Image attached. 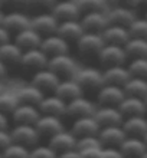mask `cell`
<instances>
[{
  "label": "cell",
  "instance_id": "obj_1",
  "mask_svg": "<svg viewBox=\"0 0 147 158\" xmlns=\"http://www.w3.org/2000/svg\"><path fill=\"white\" fill-rule=\"evenodd\" d=\"M76 52L81 58H98L100 52L105 46V40L101 33H94V32H85L75 43Z\"/></svg>",
  "mask_w": 147,
  "mask_h": 158
},
{
  "label": "cell",
  "instance_id": "obj_2",
  "mask_svg": "<svg viewBox=\"0 0 147 158\" xmlns=\"http://www.w3.org/2000/svg\"><path fill=\"white\" fill-rule=\"evenodd\" d=\"M48 68L50 71H54L58 76H61V79H67L75 78L76 72L80 69V65L71 53H62L56 55V56H50Z\"/></svg>",
  "mask_w": 147,
  "mask_h": 158
},
{
  "label": "cell",
  "instance_id": "obj_3",
  "mask_svg": "<svg viewBox=\"0 0 147 158\" xmlns=\"http://www.w3.org/2000/svg\"><path fill=\"white\" fill-rule=\"evenodd\" d=\"M76 82L81 85L84 92H95L97 94L102 85H104V75L102 69L95 66H84L80 68L75 75Z\"/></svg>",
  "mask_w": 147,
  "mask_h": 158
},
{
  "label": "cell",
  "instance_id": "obj_4",
  "mask_svg": "<svg viewBox=\"0 0 147 158\" xmlns=\"http://www.w3.org/2000/svg\"><path fill=\"white\" fill-rule=\"evenodd\" d=\"M97 59L102 66V69L108 66H114V65H126L128 62V56L126 53L124 46L113 45V43H105Z\"/></svg>",
  "mask_w": 147,
  "mask_h": 158
},
{
  "label": "cell",
  "instance_id": "obj_5",
  "mask_svg": "<svg viewBox=\"0 0 147 158\" xmlns=\"http://www.w3.org/2000/svg\"><path fill=\"white\" fill-rule=\"evenodd\" d=\"M10 134L13 142H19L28 148L38 145L39 139L42 138L33 124H15V127L10 129Z\"/></svg>",
  "mask_w": 147,
  "mask_h": 158
},
{
  "label": "cell",
  "instance_id": "obj_6",
  "mask_svg": "<svg viewBox=\"0 0 147 158\" xmlns=\"http://www.w3.org/2000/svg\"><path fill=\"white\" fill-rule=\"evenodd\" d=\"M97 102L93 99H89L88 96L81 95L75 99H72L68 102L67 105V117L75 119L80 117H89L94 115L97 111Z\"/></svg>",
  "mask_w": 147,
  "mask_h": 158
},
{
  "label": "cell",
  "instance_id": "obj_7",
  "mask_svg": "<svg viewBox=\"0 0 147 158\" xmlns=\"http://www.w3.org/2000/svg\"><path fill=\"white\" fill-rule=\"evenodd\" d=\"M61 82V76H58L49 68L41 69V71L33 72L30 83H33L36 88H39L43 94H54Z\"/></svg>",
  "mask_w": 147,
  "mask_h": 158
},
{
  "label": "cell",
  "instance_id": "obj_8",
  "mask_svg": "<svg viewBox=\"0 0 147 158\" xmlns=\"http://www.w3.org/2000/svg\"><path fill=\"white\" fill-rule=\"evenodd\" d=\"M126 98V91L123 86L118 85H111V83H104L98 89L95 95V102L97 105H113L118 106L120 102Z\"/></svg>",
  "mask_w": 147,
  "mask_h": 158
},
{
  "label": "cell",
  "instance_id": "obj_9",
  "mask_svg": "<svg viewBox=\"0 0 147 158\" xmlns=\"http://www.w3.org/2000/svg\"><path fill=\"white\" fill-rule=\"evenodd\" d=\"M48 63H49V56L41 48L23 50V55H22V59H20L22 68L29 69L32 72H36L48 68Z\"/></svg>",
  "mask_w": 147,
  "mask_h": 158
},
{
  "label": "cell",
  "instance_id": "obj_10",
  "mask_svg": "<svg viewBox=\"0 0 147 158\" xmlns=\"http://www.w3.org/2000/svg\"><path fill=\"white\" fill-rule=\"evenodd\" d=\"M30 26L42 36H48L58 32L59 20L52 12H39L35 16H32Z\"/></svg>",
  "mask_w": 147,
  "mask_h": 158
},
{
  "label": "cell",
  "instance_id": "obj_11",
  "mask_svg": "<svg viewBox=\"0 0 147 158\" xmlns=\"http://www.w3.org/2000/svg\"><path fill=\"white\" fill-rule=\"evenodd\" d=\"M67 101H63L56 94H45L38 106L43 115H55L62 118L67 115Z\"/></svg>",
  "mask_w": 147,
  "mask_h": 158
},
{
  "label": "cell",
  "instance_id": "obj_12",
  "mask_svg": "<svg viewBox=\"0 0 147 158\" xmlns=\"http://www.w3.org/2000/svg\"><path fill=\"white\" fill-rule=\"evenodd\" d=\"M107 17H108V22L111 25H120L128 27L137 17V13H136L134 7L110 4V7L107 9Z\"/></svg>",
  "mask_w": 147,
  "mask_h": 158
},
{
  "label": "cell",
  "instance_id": "obj_13",
  "mask_svg": "<svg viewBox=\"0 0 147 158\" xmlns=\"http://www.w3.org/2000/svg\"><path fill=\"white\" fill-rule=\"evenodd\" d=\"M69 129L76 138H82V137H88V135H98L101 125L98 124V121L95 119L94 115H89V117L75 118L72 121Z\"/></svg>",
  "mask_w": 147,
  "mask_h": 158
},
{
  "label": "cell",
  "instance_id": "obj_14",
  "mask_svg": "<svg viewBox=\"0 0 147 158\" xmlns=\"http://www.w3.org/2000/svg\"><path fill=\"white\" fill-rule=\"evenodd\" d=\"M94 117L101 125V128L110 125H121L124 121V115L121 114L120 108L113 105H98Z\"/></svg>",
  "mask_w": 147,
  "mask_h": 158
},
{
  "label": "cell",
  "instance_id": "obj_15",
  "mask_svg": "<svg viewBox=\"0 0 147 158\" xmlns=\"http://www.w3.org/2000/svg\"><path fill=\"white\" fill-rule=\"evenodd\" d=\"M69 48H71V43L67 39H63L62 36H59L58 33L43 36L42 43H41V49L49 58L50 56H56V55L69 53Z\"/></svg>",
  "mask_w": 147,
  "mask_h": 158
},
{
  "label": "cell",
  "instance_id": "obj_16",
  "mask_svg": "<svg viewBox=\"0 0 147 158\" xmlns=\"http://www.w3.org/2000/svg\"><path fill=\"white\" fill-rule=\"evenodd\" d=\"M76 142H78V138L72 134L71 129H62L56 132L55 135L48 139V144H49L52 148H54L56 152H63V151H69V150H76Z\"/></svg>",
  "mask_w": 147,
  "mask_h": 158
},
{
  "label": "cell",
  "instance_id": "obj_17",
  "mask_svg": "<svg viewBox=\"0 0 147 158\" xmlns=\"http://www.w3.org/2000/svg\"><path fill=\"white\" fill-rule=\"evenodd\" d=\"M98 138L102 147H120L127 138V134L121 125H110L100 129Z\"/></svg>",
  "mask_w": 147,
  "mask_h": 158
},
{
  "label": "cell",
  "instance_id": "obj_18",
  "mask_svg": "<svg viewBox=\"0 0 147 158\" xmlns=\"http://www.w3.org/2000/svg\"><path fill=\"white\" fill-rule=\"evenodd\" d=\"M80 20L84 26L85 32H94V33H102L105 27L110 25L108 17H107V10L105 12L84 13Z\"/></svg>",
  "mask_w": 147,
  "mask_h": 158
},
{
  "label": "cell",
  "instance_id": "obj_19",
  "mask_svg": "<svg viewBox=\"0 0 147 158\" xmlns=\"http://www.w3.org/2000/svg\"><path fill=\"white\" fill-rule=\"evenodd\" d=\"M50 12L54 13L59 22L72 20V19H81V13L78 3L75 0H58Z\"/></svg>",
  "mask_w": 147,
  "mask_h": 158
},
{
  "label": "cell",
  "instance_id": "obj_20",
  "mask_svg": "<svg viewBox=\"0 0 147 158\" xmlns=\"http://www.w3.org/2000/svg\"><path fill=\"white\" fill-rule=\"evenodd\" d=\"M32 23V17L28 16L26 13L20 12V10H12L9 13H4V19L2 25L10 32V33L16 35L17 32L30 27Z\"/></svg>",
  "mask_w": 147,
  "mask_h": 158
},
{
  "label": "cell",
  "instance_id": "obj_21",
  "mask_svg": "<svg viewBox=\"0 0 147 158\" xmlns=\"http://www.w3.org/2000/svg\"><path fill=\"white\" fill-rule=\"evenodd\" d=\"M36 129L39 131L41 137H45L49 139L52 135H55L56 132L65 129V125L62 122V118L61 117H55V115H41L36 124H35Z\"/></svg>",
  "mask_w": 147,
  "mask_h": 158
},
{
  "label": "cell",
  "instance_id": "obj_22",
  "mask_svg": "<svg viewBox=\"0 0 147 158\" xmlns=\"http://www.w3.org/2000/svg\"><path fill=\"white\" fill-rule=\"evenodd\" d=\"M42 112L38 105L19 104L17 108L12 112V119L15 124H36Z\"/></svg>",
  "mask_w": 147,
  "mask_h": 158
},
{
  "label": "cell",
  "instance_id": "obj_23",
  "mask_svg": "<svg viewBox=\"0 0 147 158\" xmlns=\"http://www.w3.org/2000/svg\"><path fill=\"white\" fill-rule=\"evenodd\" d=\"M102 75H104V83H111V85H118L123 86L128 82L131 78V73L126 65H114L102 69Z\"/></svg>",
  "mask_w": 147,
  "mask_h": 158
},
{
  "label": "cell",
  "instance_id": "obj_24",
  "mask_svg": "<svg viewBox=\"0 0 147 158\" xmlns=\"http://www.w3.org/2000/svg\"><path fill=\"white\" fill-rule=\"evenodd\" d=\"M56 33L59 36H62L63 39H67L69 43H76V40L85 33V29L80 19H72V20H63L59 22L58 32Z\"/></svg>",
  "mask_w": 147,
  "mask_h": 158
},
{
  "label": "cell",
  "instance_id": "obj_25",
  "mask_svg": "<svg viewBox=\"0 0 147 158\" xmlns=\"http://www.w3.org/2000/svg\"><path fill=\"white\" fill-rule=\"evenodd\" d=\"M118 108L124 115V118L136 117V115H147L146 102H144L143 98H139V96L126 95V98L120 102Z\"/></svg>",
  "mask_w": 147,
  "mask_h": 158
},
{
  "label": "cell",
  "instance_id": "obj_26",
  "mask_svg": "<svg viewBox=\"0 0 147 158\" xmlns=\"http://www.w3.org/2000/svg\"><path fill=\"white\" fill-rule=\"evenodd\" d=\"M58 96H61L63 101H69L75 99L78 96L81 95H85L84 89L81 88V85L76 82L75 78H67V79H61V82H59L58 88H56V91L54 92Z\"/></svg>",
  "mask_w": 147,
  "mask_h": 158
},
{
  "label": "cell",
  "instance_id": "obj_27",
  "mask_svg": "<svg viewBox=\"0 0 147 158\" xmlns=\"http://www.w3.org/2000/svg\"><path fill=\"white\" fill-rule=\"evenodd\" d=\"M102 38H104L105 43H113V45H120L124 46L128 42L130 36V30L127 26H120V25H111L110 23L102 32Z\"/></svg>",
  "mask_w": 147,
  "mask_h": 158
},
{
  "label": "cell",
  "instance_id": "obj_28",
  "mask_svg": "<svg viewBox=\"0 0 147 158\" xmlns=\"http://www.w3.org/2000/svg\"><path fill=\"white\" fill-rule=\"evenodd\" d=\"M42 39H43L42 35L39 33V32H36L30 26V27H26V29L17 32L15 35L13 40L16 42L23 50H28V49H33V48H41Z\"/></svg>",
  "mask_w": 147,
  "mask_h": 158
},
{
  "label": "cell",
  "instance_id": "obj_29",
  "mask_svg": "<svg viewBox=\"0 0 147 158\" xmlns=\"http://www.w3.org/2000/svg\"><path fill=\"white\" fill-rule=\"evenodd\" d=\"M121 127L126 131L127 137L143 138L147 132V115H136V117L124 118Z\"/></svg>",
  "mask_w": 147,
  "mask_h": 158
},
{
  "label": "cell",
  "instance_id": "obj_30",
  "mask_svg": "<svg viewBox=\"0 0 147 158\" xmlns=\"http://www.w3.org/2000/svg\"><path fill=\"white\" fill-rule=\"evenodd\" d=\"M120 150L126 158H141V155L147 151V145L143 138L127 137L120 145Z\"/></svg>",
  "mask_w": 147,
  "mask_h": 158
},
{
  "label": "cell",
  "instance_id": "obj_31",
  "mask_svg": "<svg viewBox=\"0 0 147 158\" xmlns=\"http://www.w3.org/2000/svg\"><path fill=\"white\" fill-rule=\"evenodd\" d=\"M23 55V49L15 40H9L0 45V60L6 65H20V59Z\"/></svg>",
  "mask_w": 147,
  "mask_h": 158
},
{
  "label": "cell",
  "instance_id": "obj_32",
  "mask_svg": "<svg viewBox=\"0 0 147 158\" xmlns=\"http://www.w3.org/2000/svg\"><path fill=\"white\" fill-rule=\"evenodd\" d=\"M16 95L19 98V102L20 104H30V105H39V102L42 101V98L45 96L39 88H36L33 83H28V85H23V86L17 88Z\"/></svg>",
  "mask_w": 147,
  "mask_h": 158
},
{
  "label": "cell",
  "instance_id": "obj_33",
  "mask_svg": "<svg viewBox=\"0 0 147 158\" xmlns=\"http://www.w3.org/2000/svg\"><path fill=\"white\" fill-rule=\"evenodd\" d=\"M126 53L128 59L134 58H147V39L141 38H133L128 39L126 45H124Z\"/></svg>",
  "mask_w": 147,
  "mask_h": 158
},
{
  "label": "cell",
  "instance_id": "obj_34",
  "mask_svg": "<svg viewBox=\"0 0 147 158\" xmlns=\"http://www.w3.org/2000/svg\"><path fill=\"white\" fill-rule=\"evenodd\" d=\"M126 95L139 96V98H146L147 96V78H139V76H131L128 82L124 85Z\"/></svg>",
  "mask_w": 147,
  "mask_h": 158
},
{
  "label": "cell",
  "instance_id": "obj_35",
  "mask_svg": "<svg viewBox=\"0 0 147 158\" xmlns=\"http://www.w3.org/2000/svg\"><path fill=\"white\" fill-rule=\"evenodd\" d=\"M20 104L19 102V98H17L16 92L13 91H3L0 92V112L6 114V115H12V112L17 108V105Z\"/></svg>",
  "mask_w": 147,
  "mask_h": 158
},
{
  "label": "cell",
  "instance_id": "obj_36",
  "mask_svg": "<svg viewBox=\"0 0 147 158\" xmlns=\"http://www.w3.org/2000/svg\"><path fill=\"white\" fill-rule=\"evenodd\" d=\"M81 13L89 12H105L108 9V0H75Z\"/></svg>",
  "mask_w": 147,
  "mask_h": 158
},
{
  "label": "cell",
  "instance_id": "obj_37",
  "mask_svg": "<svg viewBox=\"0 0 147 158\" xmlns=\"http://www.w3.org/2000/svg\"><path fill=\"white\" fill-rule=\"evenodd\" d=\"M3 158H29L30 148L26 145H22L19 142H12L2 151Z\"/></svg>",
  "mask_w": 147,
  "mask_h": 158
},
{
  "label": "cell",
  "instance_id": "obj_38",
  "mask_svg": "<svg viewBox=\"0 0 147 158\" xmlns=\"http://www.w3.org/2000/svg\"><path fill=\"white\" fill-rule=\"evenodd\" d=\"M127 68H128L131 76L147 78V58L128 59V62H127Z\"/></svg>",
  "mask_w": 147,
  "mask_h": 158
},
{
  "label": "cell",
  "instance_id": "obj_39",
  "mask_svg": "<svg viewBox=\"0 0 147 158\" xmlns=\"http://www.w3.org/2000/svg\"><path fill=\"white\" fill-rule=\"evenodd\" d=\"M130 36L133 38H141V39H147V17L146 16H137L133 20L130 26Z\"/></svg>",
  "mask_w": 147,
  "mask_h": 158
},
{
  "label": "cell",
  "instance_id": "obj_40",
  "mask_svg": "<svg viewBox=\"0 0 147 158\" xmlns=\"http://www.w3.org/2000/svg\"><path fill=\"white\" fill-rule=\"evenodd\" d=\"M29 158H58V152L49 144H38L30 148Z\"/></svg>",
  "mask_w": 147,
  "mask_h": 158
},
{
  "label": "cell",
  "instance_id": "obj_41",
  "mask_svg": "<svg viewBox=\"0 0 147 158\" xmlns=\"http://www.w3.org/2000/svg\"><path fill=\"white\" fill-rule=\"evenodd\" d=\"M95 147H102L98 135H88V137L78 138L76 142V150H87V148H95Z\"/></svg>",
  "mask_w": 147,
  "mask_h": 158
},
{
  "label": "cell",
  "instance_id": "obj_42",
  "mask_svg": "<svg viewBox=\"0 0 147 158\" xmlns=\"http://www.w3.org/2000/svg\"><path fill=\"white\" fill-rule=\"evenodd\" d=\"M58 0H29L28 2V7L38 10L39 12H50L52 7L55 6Z\"/></svg>",
  "mask_w": 147,
  "mask_h": 158
},
{
  "label": "cell",
  "instance_id": "obj_43",
  "mask_svg": "<svg viewBox=\"0 0 147 158\" xmlns=\"http://www.w3.org/2000/svg\"><path fill=\"white\" fill-rule=\"evenodd\" d=\"M102 158H126L120 147H102Z\"/></svg>",
  "mask_w": 147,
  "mask_h": 158
},
{
  "label": "cell",
  "instance_id": "obj_44",
  "mask_svg": "<svg viewBox=\"0 0 147 158\" xmlns=\"http://www.w3.org/2000/svg\"><path fill=\"white\" fill-rule=\"evenodd\" d=\"M80 155H81V158H102V147L81 150Z\"/></svg>",
  "mask_w": 147,
  "mask_h": 158
},
{
  "label": "cell",
  "instance_id": "obj_45",
  "mask_svg": "<svg viewBox=\"0 0 147 158\" xmlns=\"http://www.w3.org/2000/svg\"><path fill=\"white\" fill-rule=\"evenodd\" d=\"M12 142H13V139H12L10 131L9 129H0V151H3Z\"/></svg>",
  "mask_w": 147,
  "mask_h": 158
},
{
  "label": "cell",
  "instance_id": "obj_46",
  "mask_svg": "<svg viewBox=\"0 0 147 158\" xmlns=\"http://www.w3.org/2000/svg\"><path fill=\"white\" fill-rule=\"evenodd\" d=\"M28 2H29V0H3V4L17 10V9L28 7Z\"/></svg>",
  "mask_w": 147,
  "mask_h": 158
},
{
  "label": "cell",
  "instance_id": "obj_47",
  "mask_svg": "<svg viewBox=\"0 0 147 158\" xmlns=\"http://www.w3.org/2000/svg\"><path fill=\"white\" fill-rule=\"evenodd\" d=\"M110 4H117V6H128V7H137L140 6V0H108Z\"/></svg>",
  "mask_w": 147,
  "mask_h": 158
},
{
  "label": "cell",
  "instance_id": "obj_48",
  "mask_svg": "<svg viewBox=\"0 0 147 158\" xmlns=\"http://www.w3.org/2000/svg\"><path fill=\"white\" fill-rule=\"evenodd\" d=\"M10 35L12 33H10L3 25H0V45H3L6 42L12 40V36H10Z\"/></svg>",
  "mask_w": 147,
  "mask_h": 158
},
{
  "label": "cell",
  "instance_id": "obj_49",
  "mask_svg": "<svg viewBox=\"0 0 147 158\" xmlns=\"http://www.w3.org/2000/svg\"><path fill=\"white\" fill-rule=\"evenodd\" d=\"M58 158H81V155H80V151L78 150H69V151L59 152Z\"/></svg>",
  "mask_w": 147,
  "mask_h": 158
},
{
  "label": "cell",
  "instance_id": "obj_50",
  "mask_svg": "<svg viewBox=\"0 0 147 158\" xmlns=\"http://www.w3.org/2000/svg\"><path fill=\"white\" fill-rule=\"evenodd\" d=\"M7 128H9L7 115L3 112H0V129H7Z\"/></svg>",
  "mask_w": 147,
  "mask_h": 158
},
{
  "label": "cell",
  "instance_id": "obj_51",
  "mask_svg": "<svg viewBox=\"0 0 147 158\" xmlns=\"http://www.w3.org/2000/svg\"><path fill=\"white\" fill-rule=\"evenodd\" d=\"M6 75H7V65L3 60H0V79H3Z\"/></svg>",
  "mask_w": 147,
  "mask_h": 158
},
{
  "label": "cell",
  "instance_id": "obj_52",
  "mask_svg": "<svg viewBox=\"0 0 147 158\" xmlns=\"http://www.w3.org/2000/svg\"><path fill=\"white\" fill-rule=\"evenodd\" d=\"M3 19H4V13H3V10H2V7H0V25L3 23Z\"/></svg>",
  "mask_w": 147,
  "mask_h": 158
},
{
  "label": "cell",
  "instance_id": "obj_53",
  "mask_svg": "<svg viewBox=\"0 0 147 158\" xmlns=\"http://www.w3.org/2000/svg\"><path fill=\"white\" fill-rule=\"evenodd\" d=\"M140 6H144L147 9V0H140Z\"/></svg>",
  "mask_w": 147,
  "mask_h": 158
},
{
  "label": "cell",
  "instance_id": "obj_54",
  "mask_svg": "<svg viewBox=\"0 0 147 158\" xmlns=\"http://www.w3.org/2000/svg\"><path fill=\"white\" fill-rule=\"evenodd\" d=\"M4 91V86H3V82H2V79H0V92Z\"/></svg>",
  "mask_w": 147,
  "mask_h": 158
},
{
  "label": "cell",
  "instance_id": "obj_55",
  "mask_svg": "<svg viewBox=\"0 0 147 158\" xmlns=\"http://www.w3.org/2000/svg\"><path fill=\"white\" fill-rule=\"evenodd\" d=\"M143 139H144V142H146V145H147V132H146V135L143 137Z\"/></svg>",
  "mask_w": 147,
  "mask_h": 158
},
{
  "label": "cell",
  "instance_id": "obj_56",
  "mask_svg": "<svg viewBox=\"0 0 147 158\" xmlns=\"http://www.w3.org/2000/svg\"><path fill=\"white\" fill-rule=\"evenodd\" d=\"M141 158H147V151H146V152H144L143 155H141Z\"/></svg>",
  "mask_w": 147,
  "mask_h": 158
},
{
  "label": "cell",
  "instance_id": "obj_57",
  "mask_svg": "<svg viewBox=\"0 0 147 158\" xmlns=\"http://www.w3.org/2000/svg\"><path fill=\"white\" fill-rule=\"evenodd\" d=\"M2 6H3V0H0V7H2Z\"/></svg>",
  "mask_w": 147,
  "mask_h": 158
},
{
  "label": "cell",
  "instance_id": "obj_58",
  "mask_svg": "<svg viewBox=\"0 0 147 158\" xmlns=\"http://www.w3.org/2000/svg\"><path fill=\"white\" fill-rule=\"evenodd\" d=\"M144 102H146V106H147V96H146V98H144Z\"/></svg>",
  "mask_w": 147,
  "mask_h": 158
},
{
  "label": "cell",
  "instance_id": "obj_59",
  "mask_svg": "<svg viewBox=\"0 0 147 158\" xmlns=\"http://www.w3.org/2000/svg\"><path fill=\"white\" fill-rule=\"evenodd\" d=\"M0 158H3V154H2V151H0Z\"/></svg>",
  "mask_w": 147,
  "mask_h": 158
},
{
  "label": "cell",
  "instance_id": "obj_60",
  "mask_svg": "<svg viewBox=\"0 0 147 158\" xmlns=\"http://www.w3.org/2000/svg\"><path fill=\"white\" fill-rule=\"evenodd\" d=\"M144 16H146V17H147V9H146V15H144Z\"/></svg>",
  "mask_w": 147,
  "mask_h": 158
}]
</instances>
